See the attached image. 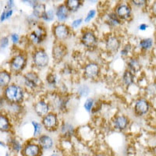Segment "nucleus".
Wrapping results in <instances>:
<instances>
[{"label": "nucleus", "instance_id": "1", "mask_svg": "<svg viewBox=\"0 0 156 156\" xmlns=\"http://www.w3.org/2000/svg\"><path fill=\"white\" fill-rule=\"evenodd\" d=\"M5 96L9 102L18 103L23 99V90L19 86L12 84L5 88Z\"/></svg>", "mask_w": 156, "mask_h": 156}, {"label": "nucleus", "instance_id": "2", "mask_svg": "<svg viewBox=\"0 0 156 156\" xmlns=\"http://www.w3.org/2000/svg\"><path fill=\"white\" fill-rule=\"evenodd\" d=\"M33 60L37 67H45L48 63V56L44 50H37L34 54Z\"/></svg>", "mask_w": 156, "mask_h": 156}, {"label": "nucleus", "instance_id": "3", "mask_svg": "<svg viewBox=\"0 0 156 156\" xmlns=\"http://www.w3.org/2000/svg\"><path fill=\"white\" fill-rule=\"evenodd\" d=\"M46 35L47 34L45 30L43 27H37V30L32 32L30 36V38L32 42L34 43V44H40L44 41Z\"/></svg>", "mask_w": 156, "mask_h": 156}, {"label": "nucleus", "instance_id": "4", "mask_svg": "<svg viewBox=\"0 0 156 156\" xmlns=\"http://www.w3.org/2000/svg\"><path fill=\"white\" fill-rule=\"evenodd\" d=\"M25 65H26V59H25L24 56L21 55H16L14 58H12V60L11 61V69L14 72H20L24 68Z\"/></svg>", "mask_w": 156, "mask_h": 156}, {"label": "nucleus", "instance_id": "5", "mask_svg": "<svg viewBox=\"0 0 156 156\" xmlns=\"http://www.w3.org/2000/svg\"><path fill=\"white\" fill-rule=\"evenodd\" d=\"M54 34L58 40H65L69 36V30L66 25L58 24L54 28Z\"/></svg>", "mask_w": 156, "mask_h": 156}, {"label": "nucleus", "instance_id": "6", "mask_svg": "<svg viewBox=\"0 0 156 156\" xmlns=\"http://www.w3.org/2000/svg\"><path fill=\"white\" fill-rule=\"evenodd\" d=\"M99 66L94 62L89 63L84 68V75L88 79H94L98 76L99 73Z\"/></svg>", "mask_w": 156, "mask_h": 156}, {"label": "nucleus", "instance_id": "7", "mask_svg": "<svg viewBox=\"0 0 156 156\" xmlns=\"http://www.w3.org/2000/svg\"><path fill=\"white\" fill-rule=\"evenodd\" d=\"M82 43H83L86 47L90 48L95 46L97 43V38L95 35L92 32H86L82 36Z\"/></svg>", "mask_w": 156, "mask_h": 156}, {"label": "nucleus", "instance_id": "8", "mask_svg": "<svg viewBox=\"0 0 156 156\" xmlns=\"http://www.w3.org/2000/svg\"><path fill=\"white\" fill-rule=\"evenodd\" d=\"M24 80L25 84L30 88H34V87H37L39 82L37 75L35 73H33V72H30V73H27V74H25Z\"/></svg>", "mask_w": 156, "mask_h": 156}, {"label": "nucleus", "instance_id": "9", "mask_svg": "<svg viewBox=\"0 0 156 156\" xmlns=\"http://www.w3.org/2000/svg\"><path fill=\"white\" fill-rule=\"evenodd\" d=\"M58 120L56 115L54 114H48L43 119V125L48 129H52L56 127Z\"/></svg>", "mask_w": 156, "mask_h": 156}, {"label": "nucleus", "instance_id": "10", "mask_svg": "<svg viewBox=\"0 0 156 156\" xmlns=\"http://www.w3.org/2000/svg\"><path fill=\"white\" fill-rule=\"evenodd\" d=\"M41 153L40 147L37 144H28L23 149V154L25 156H38Z\"/></svg>", "mask_w": 156, "mask_h": 156}, {"label": "nucleus", "instance_id": "11", "mask_svg": "<svg viewBox=\"0 0 156 156\" xmlns=\"http://www.w3.org/2000/svg\"><path fill=\"white\" fill-rule=\"evenodd\" d=\"M148 102L144 99L138 100L136 101V105H135V112H136V114H138L140 115L147 113V112L148 111Z\"/></svg>", "mask_w": 156, "mask_h": 156}, {"label": "nucleus", "instance_id": "12", "mask_svg": "<svg viewBox=\"0 0 156 156\" xmlns=\"http://www.w3.org/2000/svg\"><path fill=\"white\" fill-rule=\"evenodd\" d=\"M131 13L130 8L127 5L122 4L119 5L116 9V15L120 19H127Z\"/></svg>", "mask_w": 156, "mask_h": 156}, {"label": "nucleus", "instance_id": "13", "mask_svg": "<svg viewBox=\"0 0 156 156\" xmlns=\"http://www.w3.org/2000/svg\"><path fill=\"white\" fill-rule=\"evenodd\" d=\"M120 43L115 37H109L106 41V48L111 52H115L119 48Z\"/></svg>", "mask_w": 156, "mask_h": 156}, {"label": "nucleus", "instance_id": "14", "mask_svg": "<svg viewBox=\"0 0 156 156\" xmlns=\"http://www.w3.org/2000/svg\"><path fill=\"white\" fill-rule=\"evenodd\" d=\"M34 110L39 116H43L46 115L48 112V105L44 101H40L34 105Z\"/></svg>", "mask_w": 156, "mask_h": 156}, {"label": "nucleus", "instance_id": "15", "mask_svg": "<svg viewBox=\"0 0 156 156\" xmlns=\"http://www.w3.org/2000/svg\"><path fill=\"white\" fill-rule=\"evenodd\" d=\"M38 142L40 146L44 149H50L53 145L52 139L50 136H46V135H43V136H40L38 139Z\"/></svg>", "mask_w": 156, "mask_h": 156}, {"label": "nucleus", "instance_id": "16", "mask_svg": "<svg viewBox=\"0 0 156 156\" xmlns=\"http://www.w3.org/2000/svg\"><path fill=\"white\" fill-rule=\"evenodd\" d=\"M69 9L66 6V5H61L57 8L56 16L59 21H63L67 18Z\"/></svg>", "mask_w": 156, "mask_h": 156}, {"label": "nucleus", "instance_id": "17", "mask_svg": "<svg viewBox=\"0 0 156 156\" xmlns=\"http://www.w3.org/2000/svg\"><path fill=\"white\" fill-rule=\"evenodd\" d=\"M115 127L119 129H123L127 126L128 125V119L124 115H119L116 117L114 121Z\"/></svg>", "mask_w": 156, "mask_h": 156}, {"label": "nucleus", "instance_id": "18", "mask_svg": "<svg viewBox=\"0 0 156 156\" xmlns=\"http://www.w3.org/2000/svg\"><path fill=\"white\" fill-rule=\"evenodd\" d=\"M46 13L45 6L44 4L37 3L34 7V14L38 18H43Z\"/></svg>", "mask_w": 156, "mask_h": 156}, {"label": "nucleus", "instance_id": "19", "mask_svg": "<svg viewBox=\"0 0 156 156\" xmlns=\"http://www.w3.org/2000/svg\"><path fill=\"white\" fill-rule=\"evenodd\" d=\"M65 54H66V48H65L64 46L61 45V44H58L57 46H55L53 50H52V55L57 59H59V58H62Z\"/></svg>", "mask_w": 156, "mask_h": 156}, {"label": "nucleus", "instance_id": "20", "mask_svg": "<svg viewBox=\"0 0 156 156\" xmlns=\"http://www.w3.org/2000/svg\"><path fill=\"white\" fill-rule=\"evenodd\" d=\"M11 80V76L6 71H2L0 73V84L1 87H5L9 84Z\"/></svg>", "mask_w": 156, "mask_h": 156}, {"label": "nucleus", "instance_id": "21", "mask_svg": "<svg viewBox=\"0 0 156 156\" xmlns=\"http://www.w3.org/2000/svg\"><path fill=\"white\" fill-rule=\"evenodd\" d=\"M80 4V2L78 0H68L66 2V6L69 10L75 12L79 9Z\"/></svg>", "mask_w": 156, "mask_h": 156}, {"label": "nucleus", "instance_id": "22", "mask_svg": "<svg viewBox=\"0 0 156 156\" xmlns=\"http://www.w3.org/2000/svg\"><path fill=\"white\" fill-rule=\"evenodd\" d=\"M9 122L8 119L4 115L0 116V129L2 131H7L9 129Z\"/></svg>", "mask_w": 156, "mask_h": 156}, {"label": "nucleus", "instance_id": "23", "mask_svg": "<svg viewBox=\"0 0 156 156\" xmlns=\"http://www.w3.org/2000/svg\"><path fill=\"white\" fill-rule=\"evenodd\" d=\"M128 66H129V69L134 73H136V72H138L140 69V64H139L138 61L136 60L135 58H131L130 60L128 62Z\"/></svg>", "mask_w": 156, "mask_h": 156}, {"label": "nucleus", "instance_id": "24", "mask_svg": "<svg viewBox=\"0 0 156 156\" xmlns=\"http://www.w3.org/2000/svg\"><path fill=\"white\" fill-rule=\"evenodd\" d=\"M123 81L126 85H130L133 83V73L130 71L126 70L123 74Z\"/></svg>", "mask_w": 156, "mask_h": 156}, {"label": "nucleus", "instance_id": "25", "mask_svg": "<svg viewBox=\"0 0 156 156\" xmlns=\"http://www.w3.org/2000/svg\"><path fill=\"white\" fill-rule=\"evenodd\" d=\"M140 46L144 49H149L152 46V40L151 38H147L142 40L140 42Z\"/></svg>", "mask_w": 156, "mask_h": 156}, {"label": "nucleus", "instance_id": "26", "mask_svg": "<svg viewBox=\"0 0 156 156\" xmlns=\"http://www.w3.org/2000/svg\"><path fill=\"white\" fill-rule=\"evenodd\" d=\"M62 133H64L65 135H71L72 134V133H73V126H71V125L69 124H65L63 126H62Z\"/></svg>", "mask_w": 156, "mask_h": 156}, {"label": "nucleus", "instance_id": "27", "mask_svg": "<svg viewBox=\"0 0 156 156\" xmlns=\"http://www.w3.org/2000/svg\"><path fill=\"white\" fill-rule=\"evenodd\" d=\"M32 124H33V126H34V136H37L38 133H40V132H41V124H39V123L34 122V121H33V122H32Z\"/></svg>", "mask_w": 156, "mask_h": 156}, {"label": "nucleus", "instance_id": "28", "mask_svg": "<svg viewBox=\"0 0 156 156\" xmlns=\"http://www.w3.org/2000/svg\"><path fill=\"white\" fill-rule=\"evenodd\" d=\"M93 104H94V101H93L92 99H87L85 101V103H84L83 106H84V108H85V109L87 110V112H90L93 106Z\"/></svg>", "mask_w": 156, "mask_h": 156}, {"label": "nucleus", "instance_id": "29", "mask_svg": "<svg viewBox=\"0 0 156 156\" xmlns=\"http://www.w3.org/2000/svg\"><path fill=\"white\" fill-rule=\"evenodd\" d=\"M53 18H54L53 12H52L51 10H49V11H47L45 15H44V16L43 17V19H44V20H47V21H50V20H53Z\"/></svg>", "mask_w": 156, "mask_h": 156}, {"label": "nucleus", "instance_id": "30", "mask_svg": "<svg viewBox=\"0 0 156 156\" xmlns=\"http://www.w3.org/2000/svg\"><path fill=\"white\" fill-rule=\"evenodd\" d=\"M109 19H110V21L112 22L114 25H117L120 23V22H119V18H118V16L115 14H110Z\"/></svg>", "mask_w": 156, "mask_h": 156}, {"label": "nucleus", "instance_id": "31", "mask_svg": "<svg viewBox=\"0 0 156 156\" xmlns=\"http://www.w3.org/2000/svg\"><path fill=\"white\" fill-rule=\"evenodd\" d=\"M78 92H79V94H80L81 96H86V95H87V94H88L89 89L87 88L86 86H83V87H81L79 88Z\"/></svg>", "mask_w": 156, "mask_h": 156}, {"label": "nucleus", "instance_id": "32", "mask_svg": "<svg viewBox=\"0 0 156 156\" xmlns=\"http://www.w3.org/2000/svg\"><path fill=\"white\" fill-rule=\"evenodd\" d=\"M94 16H95V11H94V10H90V12H88V14H87V16H86L85 22H89L90 20H91L93 17H94Z\"/></svg>", "mask_w": 156, "mask_h": 156}, {"label": "nucleus", "instance_id": "33", "mask_svg": "<svg viewBox=\"0 0 156 156\" xmlns=\"http://www.w3.org/2000/svg\"><path fill=\"white\" fill-rule=\"evenodd\" d=\"M12 148H13L14 151H19L21 149V145L20 144L19 142H17L16 140H14V141L12 142Z\"/></svg>", "mask_w": 156, "mask_h": 156}, {"label": "nucleus", "instance_id": "34", "mask_svg": "<svg viewBox=\"0 0 156 156\" xmlns=\"http://www.w3.org/2000/svg\"><path fill=\"white\" fill-rule=\"evenodd\" d=\"M8 44H9V41H8L7 37H2L1 40V48H5L7 46Z\"/></svg>", "mask_w": 156, "mask_h": 156}, {"label": "nucleus", "instance_id": "35", "mask_svg": "<svg viewBox=\"0 0 156 156\" xmlns=\"http://www.w3.org/2000/svg\"><path fill=\"white\" fill-rule=\"evenodd\" d=\"M47 80H48V82L51 84H53V83H55L56 81V79H55V76H53L52 74H49L47 77Z\"/></svg>", "mask_w": 156, "mask_h": 156}, {"label": "nucleus", "instance_id": "36", "mask_svg": "<svg viewBox=\"0 0 156 156\" xmlns=\"http://www.w3.org/2000/svg\"><path fill=\"white\" fill-rule=\"evenodd\" d=\"M129 49H130V45H126V46H125L124 48L121 51V55H126L128 54V52H129Z\"/></svg>", "mask_w": 156, "mask_h": 156}, {"label": "nucleus", "instance_id": "37", "mask_svg": "<svg viewBox=\"0 0 156 156\" xmlns=\"http://www.w3.org/2000/svg\"><path fill=\"white\" fill-rule=\"evenodd\" d=\"M81 22H82V19L76 20H74V21L72 23V27H74V28H76V27H77L79 25H80Z\"/></svg>", "mask_w": 156, "mask_h": 156}, {"label": "nucleus", "instance_id": "38", "mask_svg": "<svg viewBox=\"0 0 156 156\" xmlns=\"http://www.w3.org/2000/svg\"><path fill=\"white\" fill-rule=\"evenodd\" d=\"M11 37H12V42L13 43H17L18 41H19V37L16 34H13L11 35Z\"/></svg>", "mask_w": 156, "mask_h": 156}, {"label": "nucleus", "instance_id": "39", "mask_svg": "<svg viewBox=\"0 0 156 156\" xmlns=\"http://www.w3.org/2000/svg\"><path fill=\"white\" fill-rule=\"evenodd\" d=\"M133 2L136 5H143L144 4H145L146 1H133Z\"/></svg>", "mask_w": 156, "mask_h": 156}, {"label": "nucleus", "instance_id": "40", "mask_svg": "<svg viewBox=\"0 0 156 156\" xmlns=\"http://www.w3.org/2000/svg\"><path fill=\"white\" fill-rule=\"evenodd\" d=\"M5 18H6V11H4L2 13V16H1V22L3 21Z\"/></svg>", "mask_w": 156, "mask_h": 156}, {"label": "nucleus", "instance_id": "41", "mask_svg": "<svg viewBox=\"0 0 156 156\" xmlns=\"http://www.w3.org/2000/svg\"><path fill=\"white\" fill-rule=\"evenodd\" d=\"M147 27V26L146 24H140V27H139V29L141 30H144Z\"/></svg>", "mask_w": 156, "mask_h": 156}, {"label": "nucleus", "instance_id": "42", "mask_svg": "<svg viewBox=\"0 0 156 156\" xmlns=\"http://www.w3.org/2000/svg\"><path fill=\"white\" fill-rule=\"evenodd\" d=\"M152 12L154 13V15L156 16V2L152 5Z\"/></svg>", "mask_w": 156, "mask_h": 156}, {"label": "nucleus", "instance_id": "43", "mask_svg": "<svg viewBox=\"0 0 156 156\" xmlns=\"http://www.w3.org/2000/svg\"><path fill=\"white\" fill-rule=\"evenodd\" d=\"M12 11L11 10V9H9L8 11H6V18L10 17L11 15H12Z\"/></svg>", "mask_w": 156, "mask_h": 156}, {"label": "nucleus", "instance_id": "44", "mask_svg": "<svg viewBox=\"0 0 156 156\" xmlns=\"http://www.w3.org/2000/svg\"><path fill=\"white\" fill-rule=\"evenodd\" d=\"M12 5H13V2H12V1H8L7 6L9 8V9H10V8L12 7Z\"/></svg>", "mask_w": 156, "mask_h": 156}, {"label": "nucleus", "instance_id": "45", "mask_svg": "<svg viewBox=\"0 0 156 156\" xmlns=\"http://www.w3.org/2000/svg\"><path fill=\"white\" fill-rule=\"evenodd\" d=\"M51 156H59V155H57L56 154H52V155H51Z\"/></svg>", "mask_w": 156, "mask_h": 156}, {"label": "nucleus", "instance_id": "46", "mask_svg": "<svg viewBox=\"0 0 156 156\" xmlns=\"http://www.w3.org/2000/svg\"><path fill=\"white\" fill-rule=\"evenodd\" d=\"M98 156H99V155H98Z\"/></svg>", "mask_w": 156, "mask_h": 156}]
</instances>
